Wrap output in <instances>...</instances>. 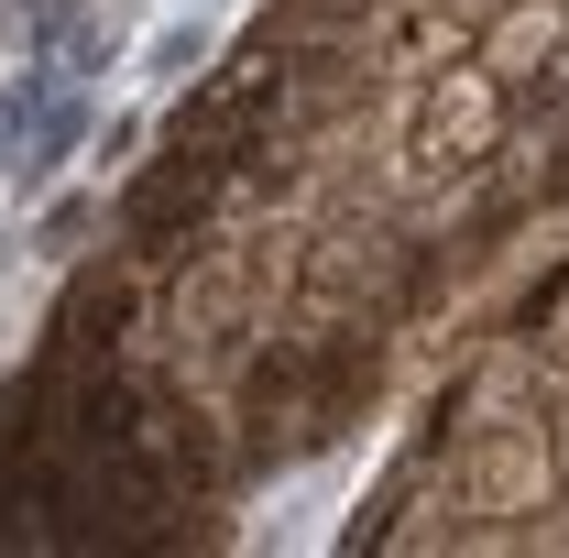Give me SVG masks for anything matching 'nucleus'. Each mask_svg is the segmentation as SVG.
<instances>
[{"mask_svg": "<svg viewBox=\"0 0 569 558\" xmlns=\"http://www.w3.org/2000/svg\"><path fill=\"white\" fill-rule=\"evenodd\" d=\"M56 88H67L56 67H33V77H11V88H0V153H11V142L44 121V99H56Z\"/></svg>", "mask_w": 569, "mask_h": 558, "instance_id": "3", "label": "nucleus"}, {"mask_svg": "<svg viewBox=\"0 0 569 558\" xmlns=\"http://www.w3.org/2000/svg\"><path fill=\"white\" fill-rule=\"evenodd\" d=\"M77 230H88V198H56V209H44V230H33V241H44V252H67Z\"/></svg>", "mask_w": 569, "mask_h": 558, "instance_id": "4", "label": "nucleus"}, {"mask_svg": "<svg viewBox=\"0 0 569 558\" xmlns=\"http://www.w3.org/2000/svg\"><path fill=\"white\" fill-rule=\"evenodd\" d=\"M209 44H219V22H209V11H187V22H164V33L142 44V77H153V88H187V77L209 67Z\"/></svg>", "mask_w": 569, "mask_h": 558, "instance_id": "2", "label": "nucleus"}, {"mask_svg": "<svg viewBox=\"0 0 569 558\" xmlns=\"http://www.w3.org/2000/svg\"><path fill=\"white\" fill-rule=\"evenodd\" d=\"M77 142H88V99H77V88H56V99H44V121L22 132V187H44Z\"/></svg>", "mask_w": 569, "mask_h": 558, "instance_id": "1", "label": "nucleus"}]
</instances>
